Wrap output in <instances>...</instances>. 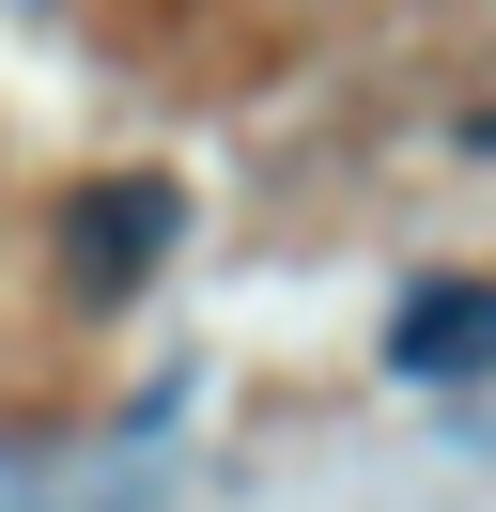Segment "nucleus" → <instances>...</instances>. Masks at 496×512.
Segmentation results:
<instances>
[{
  "mask_svg": "<svg viewBox=\"0 0 496 512\" xmlns=\"http://www.w3.org/2000/svg\"><path fill=\"white\" fill-rule=\"evenodd\" d=\"M171 233H186V187H171V171L78 187V202H62V295H78V311H124V295L171 264Z\"/></svg>",
  "mask_w": 496,
  "mask_h": 512,
  "instance_id": "f257e3e1",
  "label": "nucleus"
},
{
  "mask_svg": "<svg viewBox=\"0 0 496 512\" xmlns=\"http://www.w3.org/2000/svg\"><path fill=\"white\" fill-rule=\"evenodd\" d=\"M388 373H403V388L496 373V280H419V295L388 311Z\"/></svg>",
  "mask_w": 496,
  "mask_h": 512,
  "instance_id": "f03ea898",
  "label": "nucleus"
}]
</instances>
